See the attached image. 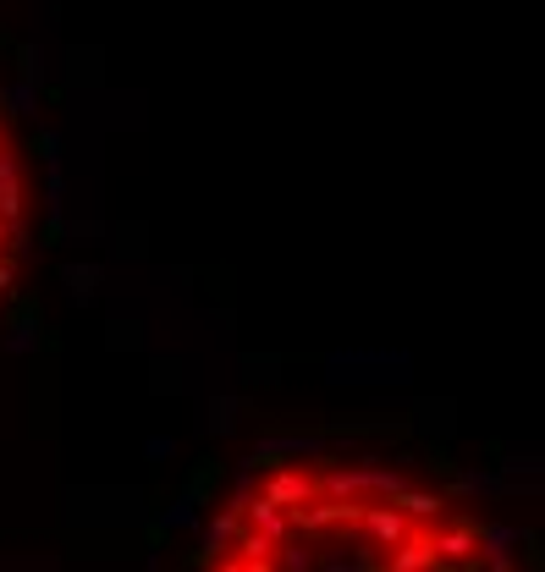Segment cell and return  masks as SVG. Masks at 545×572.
Instances as JSON below:
<instances>
[{
  "label": "cell",
  "instance_id": "cell-1",
  "mask_svg": "<svg viewBox=\"0 0 545 572\" xmlns=\"http://www.w3.org/2000/svg\"><path fill=\"white\" fill-rule=\"evenodd\" d=\"M331 380H364V369H386V380H413V358L408 352H364V347H342L325 358Z\"/></svg>",
  "mask_w": 545,
  "mask_h": 572
},
{
  "label": "cell",
  "instance_id": "cell-2",
  "mask_svg": "<svg viewBox=\"0 0 545 572\" xmlns=\"http://www.w3.org/2000/svg\"><path fill=\"white\" fill-rule=\"evenodd\" d=\"M325 451H331V440L325 435H259L254 440V457H248V468H276L281 457H314L325 462Z\"/></svg>",
  "mask_w": 545,
  "mask_h": 572
},
{
  "label": "cell",
  "instance_id": "cell-3",
  "mask_svg": "<svg viewBox=\"0 0 545 572\" xmlns=\"http://www.w3.org/2000/svg\"><path fill=\"white\" fill-rule=\"evenodd\" d=\"M243 534V512L237 506H226V512H215L210 523H199V550H193V567H215V561L232 550V539Z\"/></svg>",
  "mask_w": 545,
  "mask_h": 572
},
{
  "label": "cell",
  "instance_id": "cell-4",
  "mask_svg": "<svg viewBox=\"0 0 545 572\" xmlns=\"http://www.w3.org/2000/svg\"><path fill=\"white\" fill-rule=\"evenodd\" d=\"M529 539V528H512V523H479L474 528V556L485 561V567H507L512 550Z\"/></svg>",
  "mask_w": 545,
  "mask_h": 572
},
{
  "label": "cell",
  "instance_id": "cell-5",
  "mask_svg": "<svg viewBox=\"0 0 545 572\" xmlns=\"http://www.w3.org/2000/svg\"><path fill=\"white\" fill-rule=\"evenodd\" d=\"M358 523H364V539H369V545H380V550H391V545H397V539L413 528L408 517H402L397 506H391V501H364Z\"/></svg>",
  "mask_w": 545,
  "mask_h": 572
},
{
  "label": "cell",
  "instance_id": "cell-6",
  "mask_svg": "<svg viewBox=\"0 0 545 572\" xmlns=\"http://www.w3.org/2000/svg\"><path fill=\"white\" fill-rule=\"evenodd\" d=\"M474 517H457V523H446V528H435L430 534V545H435V561L441 567H468L474 561Z\"/></svg>",
  "mask_w": 545,
  "mask_h": 572
},
{
  "label": "cell",
  "instance_id": "cell-7",
  "mask_svg": "<svg viewBox=\"0 0 545 572\" xmlns=\"http://www.w3.org/2000/svg\"><path fill=\"white\" fill-rule=\"evenodd\" d=\"M430 567H441V561H435V545L424 528H408L386 556V572H430Z\"/></svg>",
  "mask_w": 545,
  "mask_h": 572
},
{
  "label": "cell",
  "instance_id": "cell-8",
  "mask_svg": "<svg viewBox=\"0 0 545 572\" xmlns=\"http://www.w3.org/2000/svg\"><path fill=\"white\" fill-rule=\"evenodd\" d=\"M265 501H276L281 512H292V506H309V501H314V479H309V473H292V468H270Z\"/></svg>",
  "mask_w": 545,
  "mask_h": 572
},
{
  "label": "cell",
  "instance_id": "cell-9",
  "mask_svg": "<svg viewBox=\"0 0 545 572\" xmlns=\"http://www.w3.org/2000/svg\"><path fill=\"white\" fill-rule=\"evenodd\" d=\"M243 523L259 528L265 539H276V545H287V539H292V517L281 512L276 501H265V495H248V501H243Z\"/></svg>",
  "mask_w": 545,
  "mask_h": 572
},
{
  "label": "cell",
  "instance_id": "cell-10",
  "mask_svg": "<svg viewBox=\"0 0 545 572\" xmlns=\"http://www.w3.org/2000/svg\"><path fill=\"white\" fill-rule=\"evenodd\" d=\"M446 495H512L518 484H507L501 473H485V468H452L446 473Z\"/></svg>",
  "mask_w": 545,
  "mask_h": 572
},
{
  "label": "cell",
  "instance_id": "cell-11",
  "mask_svg": "<svg viewBox=\"0 0 545 572\" xmlns=\"http://www.w3.org/2000/svg\"><path fill=\"white\" fill-rule=\"evenodd\" d=\"M56 275L67 281V297H72L78 308H89L94 297H100V281H105V270H100V264H61Z\"/></svg>",
  "mask_w": 545,
  "mask_h": 572
},
{
  "label": "cell",
  "instance_id": "cell-12",
  "mask_svg": "<svg viewBox=\"0 0 545 572\" xmlns=\"http://www.w3.org/2000/svg\"><path fill=\"white\" fill-rule=\"evenodd\" d=\"M0 220H23V176H17V154L0 149Z\"/></svg>",
  "mask_w": 545,
  "mask_h": 572
},
{
  "label": "cell",
  "instance_id": "cell-13",
  "mask_svg": "<svg viewBox=\"0 0 545 572\" xmlns=\"http://www.w3.org/2000/svg\"><path fill=\"white\" fill-rule=\"evenodd\" d=\"M391 506H397L408 523H424V517H441L446 495H435V490H397V495H391Z\"/></svg>",
  "mask_w": 545,
  "mask_h": 572
},
{
  "label": "cell",
  "instance_id": "cell-14",
  "mask_svg": "<svg viewBox=\"0 0 545 572\" xmlns=\"http://www.w3.org/2000/svg\"><path fill=\"white\" fill-rule=\"evenodd\" d=\"M221 473H226L221 462H215V457H204L199 468L188 473V484H182V495H193V501L204 506V501H210V495H215V484H221Z\"/></svg>",
  "mask_w": 545,
  "mask_h": 572
},
{
  "label": "cell",
  "instance_id": "cell-15",
  "mask_svg": "<svg viewBox=\"0 0 545 572\" xmlns=\"http://www.w3.org/2000/svg\"><path fill=\"white\" fill-rule=\"evenodd\" d=\"M0 347L12 352V358H28V352H39V347H45V325H6Z\"/></svg>",
  "mask_w": 545,
  "mask_h": 572
},
{
  "label": "cell",
  "instance_id": "cell-16",
  "mask_svg": "<svg viewBox=\"0 0 545 572\" xmlns=\"http://www.w3.org/2000/svg\"><path fill=\"white\" fill-rule=\"evenodd\" d=\"M496 473H501L507 484H518L523 473H529V479H540V451H501Z\"/></svg>",
  "mask_w": 545,
  "mask_h": 572
},
{
  "label": "cell",
  "instance_id": "cell-17",
  "mask_svg": "<svg viewBox=\"0 0 545 572\" xmlns=\"http://www.w3.org/2000/svg\"><path fill=\"white\" fill-rule=\"evenodd\" d=\"M155 528H160V534H171V528H199V501H193V495H177V501L160 512Z\"/></svg>",
  "mask_w": 545,
  "mask_h": 572
},
{
  "label": "cell",
  "instance_id": "cell-18",
  "mask_svg": "<svg viewBox=\"0 0 545 572\" xmlns=\"http://www.w3.org/2000/svg\"><path fill=\"white\" fill-rule=\"evenodd\" d=\"M0 99H6V116H39V88H34V83L0 88Z\"/></svg>",
  "mask_w": 545,
  "mask_h": 572
},
{
  "label": "cell",
  "instance_id": "cell-19",
  "mask_svg": "<svg viewBox=\"0 0 545 572\" xmlns=\"http://www.w3.org/2000/svg\"><path fill=\"white\" fill-rule=\"evenodd\" d=\"M237 413H243V402H237V396H210V429H215V435H232Z\"/></svg>",
  "mask_w": 545,
  "mask_h": 572
},
{
  "label": "cell",
  "instance_id": "cell-20",
  "mask_svg": "<svg viewBox=\"0 0 545 572\" xmlns=\"http://www.w3.org/2000/svg\"><path fill=\"white\" fill-rule=\"evenodd\" d=\"M17 72H23V77H17V83H45V50H39V44H23V50H17Z\"/></svg>",
  "mask_w": 545,
  "mask_h": 572
},
{
  "label": "cell",
  "instance_id": "cell-21",
  "mask_svg": "<svg viewBox=\"0 0 545 572\" xmlns=\"http://www.w3.org/2000/svg\"><path fill=\"white\" fill-rule=\"evenodd\" d=\"M276 556H281V572H314V550L309 545H276Z\"/></svg>",
  "mask_w": 545,
  "mask_h": 572
},
{
  "label": "cell",
  "instance_id": "cell-22",
  "mask_svg": "<svg viewBox=\"0 0 545 572\" xmlns=\"http://www.w3.org/2000/svg\"><path fill=\"white\" fill-rule=\"evenodd\" d=\"M6 325H45V303H39V297H17Z\"/></svg>",
  "mask_w": 545,
  "mask_h": 572
},
{
  "label": "cell",
  "instance_id": "cell-23",
  "mask_svg": "<svg viewBox=\"0 0 545 572\" xmlns=\"http://www.w3.org/2000/svg\"><path fill=\"white\" fill-rule=\"evenodd\" d=\"M243 369H248V380H259V385H270V380H281V358H270V352H265V358H259V352H248V358H243Z\"/></svg>",
  "mask_w": 545,
  "mask_h": 572
},
{
  "label": "cell",
  "instance_id": "cell-24",
  "mask_svg": "<svg viewBox=\"0 0 545 572\" xmlns=\"http://www.w3.org/2000/svg\"><path fill=\"white\" fill-rule=\"evenodd\" d=\"M34 154H39L45 165H61V132H56V127H39V132H34Z\"/></svg>",
  "mask_w": 545,
  "mask_h": 572
},
{
  "label": "cell",
  "instance_id": "cell-25",
  "mask_svg": "<svg viewBox=\"0 0 545 572\" xmlns=\"http://www.w3.org/2000/svg\"><path fill=\"white\" fill-rule=\"evenodd\" d=\"M248 495H254V468H248V462H237V473H232V501H226V506H237V512H243Z\"/></svg>",
  "mask_w": 545,
  "mask_h": 572
},
{
  "label": "cell",
  "instance_id": "cell-26",
  "mask_svg": "<svg viewBox=\"0 0 545 572\" xmlns=\"http://www.w3.org/2000/svg\"><path fill=\"white\" fill-rule=\"evenodd\" d=\"M67 231L72 237H83V242H100V237H111V226H105V220H67Z\"/></svg>",
  "mask_w": 545,
  "mask_h": 572
},
{
  "label": "cell",
  "instance_id": "cell-27",
  "mask_svg": "<svg viewBox=\"0 0 545 572\" xmlns=\"http://www.w3.org/2000/svg\"><path fill=\"white\" fill-rule=\"evenodd\" d=\"M6 242H12V253H34V231L23 220H6Z\"/></svg>",
  "mask_w": 545,
  "mask_h": 572
},
{
  "label": "cell",
  "instance_id": "cell-28",
  "mask_svg": "<svg viewBox=\"0 0 545 572\" xmlns=\"http://www.w3.org/2000/svg\"><path fill=\"white\" fill-rule=\"evenodd\" d=\"M144 457H149V462L177 457V440H171V435H149V440H144Z\"/></svg>",
  "mask_w": 545,
  "mask_h": 572
},
{
  "label": "cell",
  "instance_id": "cell-29",
  "mask_svg": "<svg viewBox=\"0 0 545 572\" xmlns=\"http://www.w3.org/2000/svg\"><path fill=\"white\" fill-rule=\"evenodd\" d=\"M314 567H320V572H358V561H353V556H342V550H325V556L314 561Z\"/></svg>",
  "mask_w": 545,
  "mask_h": 572
},
{
  "label": "cell",
  "instance_id": "cell-30",
  "mask_svg": "<svg viewBox=\"0 0 545 572\" xmlns=\"http://www.w3.org/2000/svg\"><path fill=\"white\" fill-rule=\"evenodd\" d=\"M61 237H67V215H50L45 231H39V248H56Z\"/></svg>",
  "mask_w": 545,
  "mask_h": 572
},
{
  "label": "cell",
  "instance_id": "cell-31",
  "mask_svg": "<svg viewBox=\"0 0 545 572\" xmlns=\"http://www.w3.org/2000/svg\"><path fill=\"white\" fill-rule=\"evenodd\" d=\"M430 468H435V473H452V468H457V462H452V451H446V446H435V451H430Z\"/></svg>",
  "mask_w": 545,
  "mask_h": 572
},
{
  "label": "cell",
  "instance_id": "cell-32",
  "mask_svg": "<svg viewBox=\"0 0 545 572\" xmlns=\"http://www.w3.org/2000/svg\"><path fill=\"white\" fill-rule=\"evenodd\" d=\"M12 281H17V259H0V292H12Z\"/></svg>",
  "mask_w": 545,
  "mask_h": 572
},
{
  "label": "cell",
  "instance_id": "cell-33",
  "mask_svg": "<svg viewBox=\"0 0 545 572\" xmlns=\"http://www.w3.org/2000/svg\"><path fill=\"white\" fill-rule=\"evenodd\" d=\"M215 572H243V561H237V556H221V561H215Z\"/></svg>",
  "mask_w": 545,
  "mask_h": 572
},
{
  "label": "cell",
  "instance_id": "cell-34",
  "mask_svg": "<svg viewBox=\"0 0 545 572\" xmlns=\"http://www.w3.org/2000/svg\"><path fill=\"white\" fill-rule=\"evenodd\" d=\"M463 572H518V567H512V561H507V567H479V561H468Z\"/></svg>",
  "mask_w": 545,
  "mask_h": 572
},
{
  "label": "cell",
  "instance_id": "cell-35",
  "mask_svg": "<svg viewBox=\"0 0 545 572\" xmlns=\"http://www.w3.org/2000/svg\"><path fill=\"white\" fill-rule=\"evenodd\" d=\"M0 143H6V121H0Z\"/></svg>",
  "mask_w": 545,
  "mask_h": 572
},
{
  "label": "cell",
  "instance_id": "cell-36",
  "mask_svg": "<svg viewBox=\"0 0 545 572\" xmlns=\"http://www.w3.org/2000/svg\"><path fill=\"white\" fill-rule=\"evenodd\" d=\"M0 242H6V220H0Z\"/></svg>",
  "mask_w": 545,
  "mask_h": 572
}]
</instances>
